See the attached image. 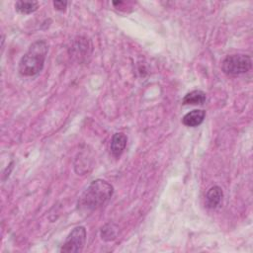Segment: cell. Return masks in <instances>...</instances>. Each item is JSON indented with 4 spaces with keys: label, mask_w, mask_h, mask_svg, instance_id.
Instances as JSON below:
<instances>
[{
    "label": "cell",
    "mask_w": 253,
    "mask_h": 253,
    "mask_svg": "<svg viewBox=\"0 0 253 253\" xmlns=\"http://www.w3.org/2000/svg\"><path fill=\"white\" fill-rule=\"evenodd\" d=\"M53 6L58 11H64L67 6V2L66 1H54Z\"/></svg>",
    "instance_id": "11"
},
{
    "label": "cell",
    "mask_w": 253,
    "mask_h": 253,
    "mask_svg": "<svg viewBox=\"0 0 253 253\" xmlns=\"http://www.w3.org/2000/svg\"><path fill=\"white\" fill-rule=\"evenodd\" d=\"M251 57L246 54H231L226 56L222 63L221 68L225 74L239 75L248 72L251 69Z\"/></svg>",
    "instance_id": "3"
},
{
    "label": "cell",
    "mask_w": 253,
    "mask_h": 253,
    "mask_svg": "<svg viewBox=\"0 0 253 253\" xmlns=\"http://www.w3.org/2000/svg\"><path fill=\"white\" fill-rule=\"evenodd\" d=\"M206 93L201 90H193L183 98L184 105H203L206 102Z\"/></svg>",
    "instance_id": "8"
},
{
    "label": "cell",
    "mask_w": 253,
    "mask_h": 253,
    "mask_svg": "<svg viewBox=\"0 0 253 253\" xmlns=\"http://www.w3.org/2000/svg\"><path fill=\"white\" fill-rule=\"evenodd\" d=\"M206 112L204 110H193L183 117L182 123L187 126L195 127L200 126L204 122Z\"/></svg>",
    "instance_id": "7"
},
{
    "label": "cell",
    "mask_w": 253,
    "mask_h": 253,
    "mask_svg": "<svg viewBox=\"0 0 253 253\" xmlns=\"http://www.w3.org/2000/svg\"><path fill=\"white\" fill-rule=\"evenodd\" d=\"M126 141L127 138L126 134H124L123 132H117L113 135L111 140V152L116 158L120 157L124 152L126 145Z\"/></svg>",
    "instance_id": "6"
},
{
    "label": "cell",
    "mask_w": 253,
    "mask_h": 253,
    "mask_svg": "<svg viewBox=\"0 0 253 253\" xmlns=\"http://www.w3.org/2000/svg\"><path fill=\"white\" fill-rule=\"evenodd\" d=\"M223 192L220 187L212 186L206 194V207L209 209H215L221 202Z\"/></svg>",
    "instance_id": "5"
},
{
    "label": "cell",
    "mask_w": 253,
    "mask_h": 253,
    "mask_svg": "<svg viewBox=\"0 0 253 253\" xmlns=\"http://www.w3.org/2000/svg\"><path fill=\"white\" fill-rule=\"evenodd\" d=\"M86 229L84 226L75 227L66 237L60 248V252L73 253L81 252L86 242Z\"/></svg>",
    "instance_id": "4"
},
{
    "label": "cell",
    "mask_w": 253,
    "mask_h": 253,
    "mask_svg": "<svg viewBox=\"0 0 253 253\" xmlns=\"http://www.w3.org/2000/svg\"><path fill=\"white\" fill-rule=\"evenodd\" d=\"M47 51L48 47L45 41L34 42L19 62V73L26 77L39 74L43 68Z\"/></svg>",
    "instance_id": "2"
},
{
    "label": "cell",
    "mask_w": 253,
    "mask_h": 253,
    "mask_svg": "<svg viewBox=\"0 0 253 253\" xmlns=\"http://www.w3.org/2000/svg\"><path fill=\"white\" fill-rule=\"evenodd\" d=\"M113 186L105 180L97 179L89 184L78 200V209L83 212H92L105 206L113 196Z\"/></svg>",
    "instance_id": "1"
},
{
    "label": "cell",
    "mask_w": 253,
    "mask_h": 253,
    "mask_svg": "<svg viewBox=\"0 0 253 253\" xmlns=\"http://www.w3.org/2000/svg\"><path fill=\"white\" fill-rule=\"evenodd\" d=\"M39 8V2L37 1H17L15 4V9L21 14H31L37 11Z\"/></svg>",
    "instance_id": "9"
},
{
    "label": "cell",
    "mask_w": 253,
    "mask_h": 253,
    "mask_svg": "<svg viewBox=\"0 0 253 253\" xmlns=\"http://www.w3.org/2000/svg\"><path fill=\"white\" fill-rule=\"evenodd\" d=\"M113 226V224H106L102 228L101 235L104 240H113L116 238V229H114Z\"/></svg>",
    "instance_id": "10"
}]
</instances>
